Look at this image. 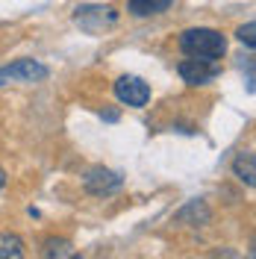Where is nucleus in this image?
<instances>
[{"mask_svg": "<svg viewBox=\"0 0 256 259\" xmlns=\"http://www.w3.org/2000/svg\"><path fill=\"white\" fill-rule=\"evenodd\" d=\"M48 77L50 71L35 59H18V62L0 68V85H6V82H41Z\"/></svg>", "mask_w": 256, "mask_h": 259, "instance_id": "nucleus-2", "label": "nucleus"}, {"mask_svg": "<svg viewBox=\"0 0 256 259\" xmlns=\"http://www.w3.org/2000/svg\"><path fill=\"white\" fill-rule=\"evenodd\" d=\"M74 21L80 24L86 32H103L115 27V21H118V12H115L112 6H80L77 12H74Z\"/></svg>", "mask_w": 256, "mask_h": 259, "instance_id": "nucleus-3", "label": "nucleus"}, {"mask_svg": "<svg viewBox=\"0 0 256 259\" xmlns=\"http://www.w3.org/2000/svg\"><path fill=\"white\" fill-rule=\"evenodd\" d=\"M253 162H256V156H253V150H241L239 156L233 159V174L244 183V186H253L256 183V171H253Z\"/></svg>", "mask_w": 256, "mask_h": 259, "instance_id": "nucleus-8", "label": "nucleus"}, {"mask_svg": "<svg viewBox=\"0 0 256 259\" xmlns=\"http://www.w3.org/2000/svg\"><path fill=\"white\" fill-rule=\"evenodd\" d=\"M45 256H74V247L65 239H48L45 242Z\"/></svg>", "mask_w": 256, "mask_h": 259, "instance_id": "nucleus-10", "label": "nucleus"}, {"mask_svg": "<svg viewBox=\"0 0 256 259\" xmlns=\"http://www.w3.org/2000/svg\"><path fill=\"white\" fill-rule=\"evenodd\" d=\"M174 0H130V15L133 18H153V15H162L171 9Z\"/></svg>", "mask_w": 256, "mask_h": 259, "instance_id": "nucleus-7", "label": "nucleus"}, {"mask_svg": "<svg viewBox=\"0 0 256 259\" xmlns=\"http://www.w3.org/2000/svg\"><path fill=\"white\" fill-rule=\"evenodd\" d=\"M3 186H6V171L0 168V189H3Z\"/></svg>", "mask_w": 256, "mask_h": 259, "instance_id": "nucleus-12", "label": "nucleus"}, {"mask_svg": "<svg viewBox=\"0 0 256 259\" xmlns=\"http://www.w3.org/2000/svg\"><path fill=\"white\" fill-rule=\"evenodd\" d=\"M115 97L124 103V106H144L150 100V85L142 80V77H133V74H124L115 80Z\"/></svg>", "mask_w": 256, "mask_h": 259, "instance_id": "nucleus-5", "label": "nucleus"}, {"mask_svg": "<svg viewBox=\"0 0 256 259\" xmlns=\"http://www.w3.org/2000/svg\"><path fill=\"white\" fill-rule=\"evenodd\" d=\"M82 186H86V192L95 194V197H106V194L118 192V189L124 186V180H121V174H115V171H109V168L97 165V168H89V171H86Z\"/></svg>", "mask_w": 256, "mask_h": 259, "instance_id": "nucleus-4", "label": "nucleus"}, {"mask_svg": "<svg viewBox=\"0 0 256 259\" xmlns=\"http://www.w3.org/2000/svg\"><path fill=\"white\" fill-rule=\"evenodd\" d=\"M180 50L192 59H206V62H218L227 53V38L218 30L209 27H192L180 35Z\"/></svg>", "mask_w": 256, "mask_h": 259, "instance_id": "nucleus-1", "label": "nucleus"}, {"mask_svg": "<svg viewBox=\"0 0 256 259\" xmlns=\"http://www.w3.org/2000/svg\"><path fill=\"white\" fill-rule=\"evenodd\" d=\"M24 256V239L15 233H0V259Z\"/></svg>", "mask_w": 256, "mask_h": 259, "instance_id": "nucleus-9", "label": "nucleus"}, {"mask_svg": "<svg viewBox=\"0 0 256 259\" xmlns=\"http://www.w3.org/2000/svg\"><path fill=\"white\" fill-rule=\"evenodd\" d=\"M256 24L253 21H247V24H244V27H239V32H236V35H239V41H244V45H247V48L253 50L256 48Z\"/></svg>", "mask_w": 256, "mask_h": 259, "instance_id": "nucleus-11", "label": "nucleus"}, {"mask_svg": "<svg viewBox=\"0 0 256 259\" xmlns=\"http://www.w3.org/2000/svg\"><path fill=\"white\" fill-rule=\"evenodd\" d=\"M177 71H180V77L189 82V85H206L218 77V62H206V59H183V62L177 65Z\"/></svg>", "mask_w": 256, "mask_h": 259, "instance_id": "nucleus-6", "label": "nucleus"}]
</instances>
